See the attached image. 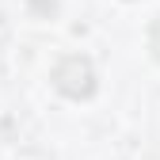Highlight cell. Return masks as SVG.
Instances as JSON below:
<instances>
[{"label":"cell","instance_id":"1","mask_svg":"<svg viewBox=\"0 0 160 160\" xmlns=\"http://www.w3.org/2000/svg\"><path fill=\"white\" fill-rule=\"evenodd\" d=\"M53 88L65 99H92L95 95V65L84 53H69L53 65Z\"/></svg>","mask_w":160,"mask_h":160},{"label":"cell","instance_id":"2","mask_svg":"<svg viewBox=\"0 0 160 160\" xmlns=\"http://www.w3.org/2000/svg\"><path fill=\"white\" fill-rule=\"evenodd\" d=\"M149 50H152V57L160 61V15L152 19V27H149Z\"/></svg>","mask_w":160,"mask_h":160}]
</instances>
